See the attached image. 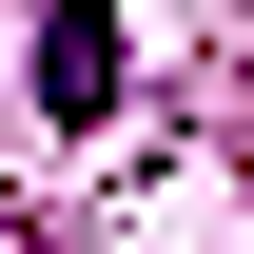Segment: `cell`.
I'll list each match as a JSON object with an SVG mask.
<instances>
[{
  "label": "cell",
  "mask_w": 254,
  "mask_h": 254,
  "mask_svg": "<svg viewBox=\"0 0 254 254\" xmlns=\"http://www.w3.org/2000/svg\"><path fill=\"white\" fill-rule=\"evenodd\" d=\"M39 118H59V137L118 118V20H98V0H39Z\"/></svg>",
  "instance_id": "cell-1"
}]
</instances>
